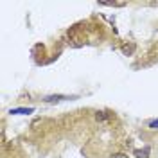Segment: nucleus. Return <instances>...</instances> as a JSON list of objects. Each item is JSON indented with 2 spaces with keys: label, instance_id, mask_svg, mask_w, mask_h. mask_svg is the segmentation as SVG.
Segmentation results:
<instances>
[{
  "label": "nucleus",
  "instance_id": "1",
  "mask_svg": "<svg viewBox=\"0 0 158 158\" xmlns=\"http://www.w3.org/2000/svg\"><path fill=\"white\" fill-rule=\"evenodd\" d=\"M133 155L137 158H148V155H149V149L146 148V149H135L133 151Z\"/></svg>",
  "mask_w": 158,
  "mask_h": 158
},
{
  "label": "nucleus",
  "instance_id": "2",
  "mask_svg": "<svg viewBox=\"0 0 158 158\" xmlns=\"http://www.w3.org/2000/svg\"><path fill=\"white\" fill-rule=\"evenodd\" d=\"M148 128L153 129V131H158V118H156V120H151V122H148Z\"/></svg>",
  "mask_w": 158,
  "mask_h": 158
},
{
  "label": "nucleus",
  "instance_id": "3",
  "mask_svg": "<svg viewBox=\"0 0 158 158\" xmlns=\"http://www.w3.org/2000/svg\"><path fill=\"white\" fill-rule=\"evenodd\" d=\"M61 99H65L63 95H56V97H45V102H54V101H61Z\"/></svg>",
  "mask_w": 158,
  "mask_h": 158
},
{
  "label": "nucleus",
  "instance_id": "4",
  "mask_svg": "<svg viewBox=\"0 0 158 158\" xmlns=\"http://www.w3.org/2000/svg\"><path fill=\"white\" fill-rule=\"evenodd\" d=\"M31 110H15L13 113H29Z\"/></svg>",
  "mask_w": 158,
  "mask_h": 158
},
{
  "label": "nucleus",
  "instance_id": "5",
  "mask_svg": "<svg viewBox=\"0 0 158 158\" xmlns=\"http://www.w3.org/2000/svg\"><path fill=\"white\" fill-rule=\"evenodd\" d=\"M111 158H128L126 155H122V153H118V155H113Z\"/></svg>",
  "mask_w": 158,
  "mask_h": 158
},
{
  "label": "nucleus",
  "instance_id": "6",
  "mask_svg": "<svg viewBox=\"0 0 158 158\" xmlns=\"http://www.w3.org/2000/svg\"><path fill=\"white\" fill-rule=\"evenodd\" d=\"M102 118H104V113H101V111H99V113H97V120H102Z\"/></svg>",
  "mask_w": 158,
  "mask_h": 158
}]
</instances>
